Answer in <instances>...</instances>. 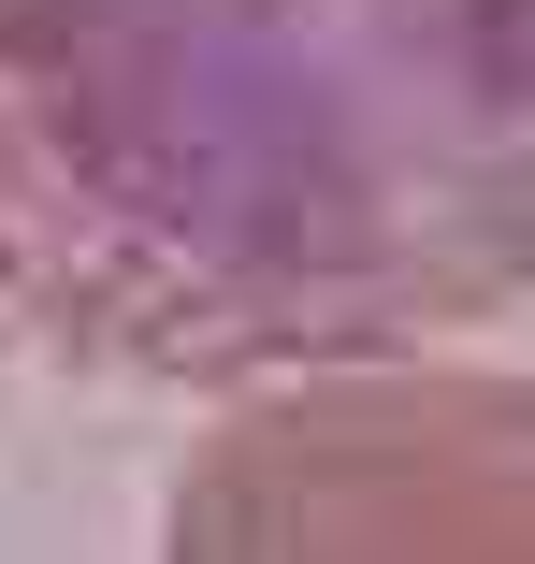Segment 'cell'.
I'll list each match as a JSON object with an SVG mask.
<instances>
[{"mask_svg":"<svg viewBox=\"0 0 535 564\" xmlns=\"http://www.w3.org/2000/svg\"><path fill=\"white\" fill-rule=\"evenodd\" d=\"M535 290V101L449 0H0V304L261 391Z\"/></svg>","mask_w":535,"mask_h":564,"instance_id":"cell-1","label":"cell"},{"mask_svg":"<svg viewBox=\"0 0 535 564\" xmlns=\"http://www.w3.org/2000/svg\"><path fill=\"white\" fill-rule=\"evenodd\" d=\"M160 564H535V362L391 348L232 391Z\"/></svg>","mask_w":535,"mask_h":564,"instance_id":"cell-2","label":"cell"},{"mask_svg":"<svg viewBox=\"0 0 535 564\" xmlns=\"http://www.w3.org/2000/svg\"><path fill=\"white\" fill-rule=\"evenodd\" d=\"M449 15H463V44H478V58L535 101V0H449Z\"/></svg>","mask_w":535,"mask_h":564,"instance_id":"cell-3","label":"cell"}]
</instances>
